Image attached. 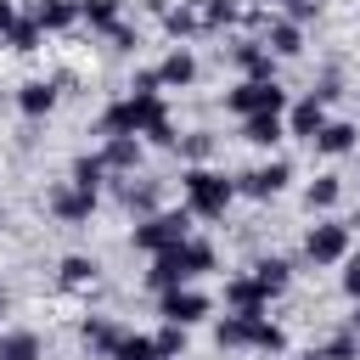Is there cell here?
I'll return each instance as SVG.
<instances>
[{
	"label": "cell",
	"mask_w": 360,
	"mask_h": 360,
	"mask_svg": "<svg viewBox=\"0 0 360 360\" xmlns=\"http://www.w3.org/2000/svg\"><path fill=\"white\" fill-rule=\"evenodd\" d=\"M264 45H270L276 56H298V51H304V34H298V22L287 17V22H270V28H264Z\"/></svg>",
	"instance_id": "cell-18"
},
{
	"label": "cell",
	"mask_w": 360,
	"mask_h": 360,
	"mask_svg": "<svg viewBox=\"0 0 360 360\" xmlns=\"http://www.w3.org/2000/svg\"><path fill=\"white\" fill-rule=\"evenodd\" d=\"M158 349H163L169 360H180V354H186V326H180V321H163V326H158Z\"/></svg>",
	"instance_id": "cell-30"
},
{
	"label": "cell",
	"mask_w": 360,
	"mask_h": 360,
	"mask_svg": "<svg viewBox=\"0 0 360 360\" xmlns=\"http://www.w3.org/2000/svg\"><path fill=\"white\" fill-rule=\"evenodd\" d=\"M180 152H186L191 163H202V158L214 152V141H208V135H186V141H180Z\"/></svg>",
	"instance_id": "cell-33"
},
{
	"label": "cell",
	"mask_w": 360,
	"mask_h": 360,
	"mask_svg": "<svg viewBox=\"0 0 360 360\" xmlns=\"http://www.w3.org/2000/svg\"><path fill=\"white\" fill-rule=\"evenodd\" d=\"M191 28H202V17H197V11H186V6H180V11H169V34H191Z\"/></svg>",
	"instance_id": "cell-32"
},
{
	"label": "cell",
	"mask_w": 360,
	"mask_h": 360,
	"mask_svg": "<svg viewBox=\"0 0 360 360\" xmlns=\"http://www.w3.org/2000/svg\"><path fill=\"white\" fill-rule=\"evenodd\" d=\"M118 338H124V332H118L112 321H84V349H96L101 360H112V349H118Z\"/></svg>",
	"instance_id": "cell-22"
},
{
	"label": "cell",
	"mask_w": 360,
	"mask_h": 360,
	"mask_svg": "<svg viewBox=\"0 0 360 360\" xmlns=\"http://www.w3.org/2000/svg\"><path fill=\"white\" fill-rule=\"evenodd\" d=\"M214 338H219V349H264V354L287 349V332L264 309H225V321L214 326Z\"/></svg>",
	"instance_id": "cell-2"
},
{
	"label": "cell",
	"mask_w": 360,
	"mask_h": 360,
	"mask_svg": "<svg viewBox=\"0 0 360 360\" xmlns=\"http://www.w3.org/2000/svg\"><path fill=\"white\" fill-rule=\"evenodd\" d=\"M315 360H360V332H338Z\"/></svg>",
	"instance_id": "cell-29"
},
{
	"label": "cell",
	"mask_w": 360,
	"mask_h": 360,
	"mask_svg": "<svg viewBox=\"0 0 360 360\" xmlns=\"http://www.w3.org/2000/svg\"><path fill=\"white\" fill-rule=\"evenodd\" d=\"M79 17L90 28H101V34H112L118 28V0H79Z\"/></svg>",
	"instance_id": "cell-23"
},
{
	"label": "cell",
	"mask_w": 360,
	"mask_h": 360,
	"mask_svg": "<svg viewBox=\"0 0 360 360\" xmlns=\"http://www.w3.org/2000/svg\"><path fill=\"white\" fill-rule=\"evenodd\" d=\"M354 141H360V129H354L349 118H326V129L315 135V146L332 152V158H338V152H354Z\"/></svg>",
	"instance_id": "cell-17"
},
{
	"label": "cell",
	"mask_w": 360,
	"mask_h": 360,
	"mask_svg": "<svg viewBox=\"0 0 360 360\" xmlns=\"http://www.w3.org/2000/svg\"><path fill=\"white\" fill-rule=\"evenodd\" d=\"M343 292H349V298H360V253H354V259H343Z\"/></svg>",
	"instance_id": "cell-34"
},
{
	"label": "cell",
	"mask_w": 360,
	"mask_h": 360,
	"mask_svg": "<svg viewBox=\"0 0 360 360\" xmlns=\"http://www.w3.org/2000/svg\"><path fill=\"white\" fill-rule=\"evenodd\" d=\"M287 174H292V169L276 158V163H259V169L236 174V191H242V197H276V191L287 186Z\"/></svg>",
	"instance_id": "cell-9"
},
{
	"label": "cell",
	"mask_w": 360,
	"mask_h": 360,
	"mask_svg": "<svg viewBox=\"0 0 360 360\" xmlns=\"http://www.w3.org/2000/svg\"><path fill=\"white\" fill-rule=\"evenodd\" d=\"M180 191H186V208H191L197 219H225V208H231V197H236V180H225L219 169L191 163V169L180 174Z\"/></svg>",
	"instance_id": "cell-3"
},
{
	"label": "cell",
	"mask_w": 360,
	"mask_h": 360,
	"mask_svg": "<svg viewBox=\"0 0 360 360\" xmlns=\"http://www.w3.org/2000/svg\"><path fill=\"white\" fill-rule=\"evenodd\" d=\"M349 332H360V298H354V315H349Z\"/></svg>",
	"instance_id": "cell-37"
},
{
	"label": "cell",
	"mask_w": 360,
	"mask_h": 360,
	"mask_svg": "<svg viewBox=\"0 0 360 360\" xmlns=\"http://www.w3.org/2000/svg\"><path fill=\"white\" fill-rule=\"evenodd\" d=\"M101 158H107V169H135V163H141V141H135V135H107Z\"/></svg>",
	"instance_id": "cell-19"
},
{
	"label": "cell",
	"mask_w": 360,
	"mask_h": 360,
	"mask_svg": "<svg viewBox=\"0 0 360 360\" xmlns=\"http://www.w3.org/2000/svg\"><path fill=\"white\" fill-rule=\"evenodd\" d=\"M51 214H56L62 225H79V219H90V214H96V191H84V186L62 180V186L51 191Z\"/></svg>",
	"instance_id": "cell-8"
},
{
	"label": "cell",
	"mask_w": 360,
	"mask_h": 360,
	"mask_svg": "<svg viewBox=\"0 0 360 360\" xmlns=\"http://www.w3.org/2000/svg\"><path fill=\"white\" fill-rule=\"evenodd\" d=\"M304 253H309V264H343L349 259V225L343 219H315L309 236H304Z\"/></svg>",
	"instance_id": "cell-6"
},
{
	"label": "cell",
	"mask_w": 360,
	"mask_h": 360,
	"mask_svg": "<svg viewBox=\"0 0 360 360\" xmlns=\"http://www.w3.org/2000/svg\"><path fill=\"white\" fill-rule=\"evenodd\" d=\"M112 360H169V354L158 349V338H141V332H124V338H118V349H112Z\"/></svg>",
	"instance_id": "cell-20"
},
{
	"label": "cell",
	"mask_w": 360,
	"mask_h": 360,
	"mask_svg": "<svg viewBox=\"0 0 360 360\" xmlns=\"http://www.w3.org/2000/svg\"><path fill=\"white\" fill-rule=\"evenodd\" d=\"M231 56H236V68H242L248 79H276V51H270L264 39H236Z\"/></svg>",
	"instance_id": "cell-10"
},
{
	"label": "cell",
	"mask_w": 360,
	"mask_h": 360,
	"mask_svg": "<svg viewBox=\"0 0 360 360\" xmlns=\"http://www.w3.org/2000/svg\"><path fill=\"white\" fill-rule=\"evenodd\" d=\"M287 129L304 135V141H315V135L326 129V96H304V101L287 112Z\"/></svg>",
	"instance_id": "cell-11"
},
{
	"label": "cell",
	"mask_w": 360,
	"mask_h": 360,
	"mask_svg": "<svg viewBox=\"0 0 360 360\" xmlns=\"http://www.w3.org/2000/svg\"><path fill=\"white\" fill-rule=\"evenodd\" d=\"M90 281H96V259L68 253V259H62V287H90Z\"/></svg>",
	"instance_id": "cell-25"
},
{
	"label": "cell",
	"mask_w": 360,
	"mask_h": 360,
	"mask_svg": "<svg viewBox=\"0 0 360 360\" xmlns=\"http://www.w3.org/2000/svg\"><path fill=\"white\" fill-rule=\"evenodd\" d=\"M0 315H6V298H0Z\"/></svg>",
	"instance_id": "cell-39"
},
{
	"label": "cell",
	"mask_w": 360,
	"mask_h": 360,
	"mask_svg": "<svg viewBox=\"0 0 360 360\" xmlns=\"http://www.w3.org/2000/svg\"><path fill=\"white\" fill-rule=\"evenodd\" d=\"M354 225H360V214H354Z\"/></svg>",
	"instance_id": "cell-41"
},
{
	"label": "cell",
	"mask_w": 360,
	"mask_h": 360,
	"mask_svg": "<svg viewBox=\"0 0 360 360\" xmlns=\"http://www.w3.org/2000/svg\"><path fill=\"white\" fill-rule=\"evenodd\" d=\"M17 107H22L28 118H45V112L56 107V84H45V79H28V84L17 90Z\"/></svg>",
	"instance_id": "cell-16"
},
{
	"label": "cell",
	"mask_w": 360,
	"mask_h": 360,
	"mask_svg": "<svg viewBox=\"0 0 360 360\" xmlns=\"http://www.w3.org/2000/svg\"><path fill=\"white\" fill-rule=\"evenodd\" d=\"M39 39H45V28H39L34 17H22V22L6 34V45H11V51H39Z\"/></svg>",
	"instance_id": "cell-27"
},
{
	"label": "cell",
	"mask_w": 360,
	"mask_h": 360,
	"mask_svg": "<svg viewBox=\"0 0 360 360\" xmlns=\"http://www.w3.org/2000/svg\"><path fill=\"white\" fill-rule=\"evenodd\" d=\"M45 34H62V28H73L79 22V0H34V11H28Z\"/></svg>",
	"instance_id": "cell-14"
},
{
	"label": "cell",
	"mask_w": 360,
	"mask_h": 360,
	"mask_svg": "<svg viewBox=\"0 0 360 360\" xmlns=\"http://www.w3.org/2000/svg\"><path fill=\"white\" fill-rule=\"evenodd\" d=\"M186 236H191V208H163V214H146L135 225V248L141 253H163V248H174Z\"/></svg>",
	"instance_id": "cell-4"
},
{
	"label": "cell",
	"mask_w": 360,
	"mask_h": 360,
	"mask_svg": "<svg viewBox=\"0 0 360 360\" xmlns=\"http://www.w3.org/2000/svg\"><path fill=\"white\" fill-rule=\"evenodd\" d=\"M17 22H22V17H17V6H11V0H0V39H6Z\"/></svg>",
	"instance_id": "cell-35"
},
{
	"label": "cell",
	"mask_w": 360,
	"mask_h": 360,
	"mask_svg": "<svg viewBox=\"0 0 360 360\" xmlns=\"http://www.w3.org/2000/svg\"><path fill=\"white\" fill-rule=\"evenodd\" d=\"M338 191H343V186H338V174H321V180H309L304 202H309V208H332V202H338Z\"/></svg>",
	"instance_id": "cell-28"
},
{
	"label": "cell",
	"mask_w": 360,
	"mask_h": 360,
	"mask_svg": "<svg viewBox=\"0 0 360 360\" xmlns=\"http://www.w3.org/2000/svg\"><path fill=\"white\" fill-rule=\"evenodd\" d=\"M253 276H259V287L276 298V292L287 287V276H292V270H287V259H259V264H253Z\"/></svg>",
	"instance_id": "cell-26"
},
{
	"label": "cell",
	"mask_w": 360,
	"mask_h": 360,
	"mask_svg": "<svg viewBox=\"0 0 360 360\" xmlns=\"http://www.w3.org/2000/svg\"><path fill=\"white\" fill-rule=\"evenodd\" d=\"M0 360H39V338L34 332H0Z\"/></svg>",
	"instance_id": "cell-24"
},
{
	"label": "cell",
	"mask_w": 360,
	"mask_h": 360,
	"mask_svg": "<svg viewBox=\"0 0 360 360\" xmlns=\"http://www.w3.org/2000/svg\"><path fill=\"white\" fill-rule=\"evenodd\" d=\"M264 304H270V292L259 287V276H253V270L225 281V309H264Z\"/></svg>",
	"instance_id": "cell-13"
},
{
	"label": "cell",
	"mask_w": 360,
	"mask_h": 360,
	"mask_svg": "<svg viewBox=\"0 0 360 360\" xmlns=\"http://www.w3.org/2000/svg\"><path fill=\"white\" fill-rule=\"evenodd\" d=\"M158 79H163V90H186V84L197 79V56H191L186 45H174V51L158 62Z\"/></svg>",
	"instance_id": "cell-12"
},
{
	"label": "cell",
	"mask_w": 360,
	"mask_h": 360,
	"mask_svg": "<svg viewBox=\"0 0 360 360\" xmlns=\"http://www.w3.org/2000/svg\"><path fill=\"white\" fill-rule=\"evenodd\" d=\"M219 22H236V0H208L202 6V28H219Z\"/></svg>",
	"instance_id": "cell-31"
},
{
	"label": "cell",
	"mask_w": 360,
	"mask_h": 360,
	"mask_svg": "<svg viewBox=\"0 0 360 360\" xmlns=\"http://www.w3.org/2000/svg\"><path fill=\"white\" fill-rule=\"evenodd\" d=\"M225 107H231L236 118H253V112H281V107H287V90H281L276 79H242V84H231V90H225Z\"/></svg>",
	"instance_id": "cell-5"
},
{
	"label": "cell",
	"mask_w": 360,
	"mask_h": 360,
	"mask_svg": "<svg viewBox=\"0 0 360 360\" xmlns=\"http://www.w3.org/2000/svg\"><path fill=\"white\" fill-rule=\"evenodd\" d=\"M158 315H163V321H180V326H197V321L208 315V292H197L191 281H186V287H163V292H158Z\"/></svg>",
	"instance_id": "cell-7"
},
{
	"label": "cell",
	"mask_w": 360,
	"mask_h": 360,
	"mask_svg": "<svg viewBox=\"0 0 360 360\" xmlns=\"http://www.w3.org/2000/svg\"><path fill=\"white\" fill-rule=\"evenodd\" d=\"M73 186H84V191H101V180H107V158L101 152H84L79 163H73V174H68Z\"/></svg>",
	"instance_id": "cell-21"
},
{
	"label": "cell",
	"mask_w": 360,
	"mask_h": 360,
	"mask_svg": "<svg viewBox=\"0 0 360 360\" xmlns=\"http://www.w3.org/2000/svg\"><path fill=\"white\" fill-rule=\"evenodd\" d=\"M0 225H6V208H0Z\"/></svg>",
	"instance_id": "cell-38"
},
{
	"label": "cell",
	"mask_w": 360,
	"mask_h": 360,
	"mask_svg": "<svg viewBox=\"0 0 360 360\" xmlns=\"http://www.w3.org/2000/svg\"><path fill=\"white\" fill-rule=\"evenodd\" d=\"M281 135H287L281 112H253V118H242V141H253V146H276Z\"/></svg>",
	"instance_id": "cell-15"
},
{
	"label": "cell",
	"mask_w": 360,
	"mask_h": 360,
	"mask_svg": "<svg viewBox=\"0 0 360 360\" xmlns=\"http://www.w3.org/2000/svg\"><path fill=\"white\" fill-rule=\"evenodd\" d=\"M276 6H292V0H276Z\"/></svg>",
	"instance_id": "cell-40"
},
{
	"label": "cell",
	"mask_w": 360,
	"mask_h": 360,
	"mask_svg": "<svg viewBox=\"0 0 360 360\" xmlns=\"http://www.w3.org/2000/svg\"><path fill=\"white\" fill-rule=\"evenodd\" d=\"M202 270H214V248H208V242H197V236H186V242H174V248L152 253L146 281L163 292V287H186V281H197Z\"/></svg>",
	"instance_id": "cell-1"
},
{
	"label": "cell",
	"mask_w": 360,
	"mask_h": 360,
	"mask_svg": "<svg viewBox=\"0 0 360 360\" xmlns=\"http://www.w3.org/2000/svg\"><path fill=\"white\" fill-rule=\"evenodd\" d=\"M309 360H315V354H309Z\"/></svg>",
	"instance_id": "cell-42"
},
{
	"label": "cell",
	"mask_w": 360,
	"mask_h": 360,
	"mask_svg": "<svg viewBox=\"0 0 360 360\" xmlns=\"http://www.w3.org/2000/svg\"><path fill=\"white\" fill-rule=\"evenodd\" d=\"M287 11H292V22H309V17H315V0H292Z\"/></svg>",
	"instance_id": "cell-36"
}]
</instances>
